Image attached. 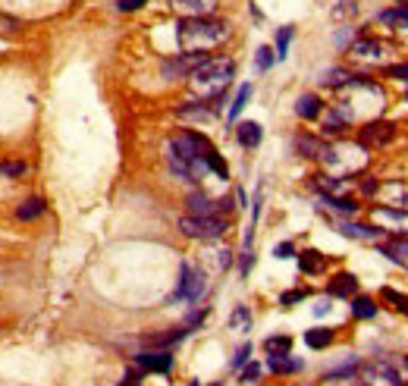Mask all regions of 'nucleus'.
<instances>
[{
    "label": "nucleus",
    "instance_id": "obj_7",
    "mask_svg": "<svg viewBox=\"0 0 408 386\" xmlns=\"http://www.w3.org/2000/svg\"><path fill=\"white\" fill-rule=\"evenodd\" d=\"M204 289H208L204 274H201L195 264H182V270H179V286H176V295H173V298L195 304L201 295H204Z\"/></svg>",
    "mask_w": 408,
    "mask_h": 386
},
{
    "label": "nucleus",
    "instance_id": "obj_16",
    "mask_svg": "<svg viewBox=\"0 0 408 386\" xmlns=\"http://www.w3.org/2000/svg\"><path fill=\"white\" fill-rule=\"evenodd\" d=\"M377 192L383 195L386 208H408V192L399 182H383V186H377Z\"/></svg>",
    "mask_w": 408,
    "mask_h": 386
},
{
    "label": "nucleus",
    "instance_id": "obj_38",
    "mask_svg": "<svg viewBox=\"0 0 408 386\" xmlns=\"http://www.w3.org/2000/svg\"><path fill=\"white\" fill-rule=\"evenodd\" d=\"M0 173H3V176H23L25 164L23 160H3V164H0Z\"/></svg>",
    "mask_w": 408,
    "mask_h": 386
},
{
    "label": "nucleus",
    "instance_id": "obj_19",
    "mask_svg": "<svg viewBox=\"0 0 408 386\" xmlns=\"http://www.w3.org/2000/svg\"><path fill=\"white\" fill-rule=\"evenodd\" d=\"M298 267H302V274H320V270L326 267V261L320 252H314V248H308V252L298 254Z\"/></svg>",
    "mask_w": 408,
    "mask_h": 386
},
{
    "label": "nucleus",
    "instance_id": "obj_20",
    "mask_svg": "<svg viewBox=\"0 0 408 386\" xmlns=\"http://www.w3.org/2000/svg\"><path fill=\"white\" fill-rule=\"evenodd\" d=\"M320 110H324V104H320V97H317V95H302V97H298L296 113H298L302 119H314V117H320Z\"/></svg>",
    "mask_w": 408,
    "mask_h": 386
},
{
    "label": "nucleus",
    "instance_id": "obj_15",
    "mask_svg": "<svg viewBox=\"0 0 408 386\" xmlns=\"http://www.w3.org/2000/svg\"><path fill=\"white\" fill-rule=\"evenodd\" d=\"M317 192L324 198H346L349 192V179L342 176H317Z\"/></svg>",
    "mask_w": 408,
    "mask_h": 386
},
{
    "label": "nucleus",
    "instance_id": "obj_42",
    "mask_svg": "<svg viewBox=\"0 0 408 386\" xmlns=\"http://www.w3.org/2000/svg\"><path fill=\"white\" fill-rule=\"evenodd\" d=\"M123 13H132V10H139V7H145V0H119L117 3Z\"/></svg>",
    "mask_w": 408,
    "mask_h": 386
},
{
    "label": "nucleus",
    "instance_id": "obj_23",
    "mask_svg": "<svg viewBox=\"0 0 408 386\" xmlns=\"http://www.w3.org/2000/svg\"><path fill=\"white\" fill-rule=\"evenodd\" d=\"M230 330H236V333H248V330H252V311H248L245 304H236V308H232Z\"/></svg>",
    "mask_w": 408,
    "mask_h": 386
},
{
    "label": "nucleus",
    "instance_id": "obj_41",
    "mask_svg": "<svg viewBox=\"0 0 408 386\" xmlns=\"http://www.w3.org/2000/svg\"><path fill=\"white\" fill-rule=\"evenodd\" d=\"M258 377H261V364H248V367L242 371V380H245V383H252V380H258Z\"/></svg>",
    "mask_w": 408,
    "mask_h": 386
},
{
    "label": "nucleus",
    "instance_id": "obj_40",
    "mask_svg": "<svg viewBox=\"0 0 408 386\" xmlns=\"http://www.w3.org/2000/svg\"><path fill=\"white\" fill-rule=\"evenodd\" d=\"M248 355H252V346H242V349L236 352V358H232V367H242V364L248 361Z\"/></svg>",
    "mask_w": 408,
    "mask_h": 386
},
{
    "label": "nucleus",
    "instance_id": "obj_45",
    "mask_svg": "<svg viewBox=\"0 0 408 386\" xmlns=\"http://www.w3.org/2000/svg\"><path fill=\"white\" fill-rule=\"evenodd\" d=\"M326 311H330V302H317V304H314V314H326Z\"/></svg>",
    "mask_w": 408,
    "mask_h": 386
},
{
    "label": "nucleus",
    "instance_id": "obj_28",
    "mask_svg": "<svg viewBox=\"0 0 408 386\" xmlns=\"http://www.w3.org/2000/svg\"><path fill=\"white\" fill-rule=\"evenodd\" d=\"M383 254L389 261H396V264H405V261H408V239H396L393 245L383 248Z\"/></svg>",
    "mask_w": 408,
    "mask_h": 386
},
{
    "label": "nucleus",
    "instance_id": "obj_24",
    "mask_svg": "<svg viewBox=\"0 0 408 386\" xmlns=\"http://www.w3.org/2000/svg\"><path fill=\"white\" fill-rule=\"evenodd\" d=\"M336 230L342 232V236H349V239H377L380 230H371V226H358V223H336Z\"/></svg>",
    "mask_w": 408,
    "mask_h": 386
},
{
    "label": "nucleus",
    "instance_id": "obj_34",
    "mask_svg": "<svg viewBox=\"0 0 408 386\" xmlns=\"http://www.w3.org/2000/svg\"><path fill=\"white\" fill-rule=\"evenodd\" d=\"M292 35H296V32H292V25H283V29H280V35H276V60H283V57H286Z\"/></svg>",
    "mask_w": 408,
    "mask_h": 386
},
{
    "label": "nucleus",
    "instance_id": "obj_33",
    "mask_svg": "<svg viewBox=\"0 0 408 386\" xmlns=\"http://www.w3.org/2000/svg\"><path fill=\"white\" fill-rule=\"evenodd\" d=\"M320 82H324V85H333V88L339 85V88H342V85H349V82H352V75L346 73V69H330L326 75H320Z\"/></svg>",
    "mask_w": 408,
    "mask_h": 386
},
{
    "label": "nucleus",
    "instance_id": "obj_6",
    "mask_svg": "<svg viewBox=\"0 0 408 386\" xmlns=\"http://www.w3.org/2000/svg\"><path fill=\"white\" fill-rule=\"evenodd\" d=\"M179 230L189 239H204V242H211V239H220L223 232H226V220H223V217H192L189 214L179 220Z\"/></svg>",
    "mask_w": 408,
    "mask_h": 386
},
{
    "label": "nucleus",
    "instance_id": "obj_17",
    "mask_svg": "<svg viewBox=\"0 0 408 386\" xmlns=\"http://www.w3.org/2000/svg\"><path fill=\"white\" fill-rule=\"evenodd\" d=\"M261 126L254 123V119H245V123H239L236 126V138H239V145L242 148H258L261 145Z\"/></svg>",
    "mask_w": 408,
    "mask_h": 386
},
{
    "label": "nucleus",
    "instance_id": "obj_47",
    "mask_svg": "<svg viewBox=\"0 0 408 386\" xmlns=\"http://www.w3.org/2000/svg\"><path fill=\"white\" fill-rule=\"evenodd\" d=\"M123 386H139V383H132V377H129V383H123Z\"/></svg>",
    "mask_w": 408,
    "mask_h": 386
},
{
    "label": "nucleus",
    "instance_id": "obj_10",
    "mask_svg": "<svg viewBox=\"0 0 408 386\" xmlns=\"http://www.w3.org/2000/svg\"><path fill=\"white\" fill-rule=\"evenodd\" d=\"M393 135H396L393 123L377 119V123H368V126L361 129V145H364V148H383V145L393 141Z\"/></svg>",
    "mask_w": 408,
    "mask_h": 386
},
{
    "label": "nucleus",
    "instance_id": "obj_5",
    "mask_svg": "<svg viewBox=\"0 0 408 386\" xmlns=\"http://www.w3.org/2000/svg\"><path fill=\"white\" fill-rule=\"evenodd\" d=\"M361 383L364 386H405V377L389 358H377V361L361 367Z\"/></svg>",
    "mask_w": 408,
    "mask_h": 386
},
{
    "label": "nucleus",
    "instance_id": "obj_44",
    "mask_svg": "<svg viewBox=\"0 0 408 386\" xmlns=\"http://www.w3.org/2000/svg\"><path fill=\"white\" fill-rule=\"evenodd\" d=\"M389 75H396V79H408V63H402V67H389Z\"/></svg>",
    "mask_w": 408,
    "mask_h": 386
},
{
    "label": "nucleus",
    "instance_id": "obj_26",
    "mask_svg": "<svg viewBox=\"0 0 408 386\" xmlns=\"http://www.w3.org/2000/svg\"><path fill=\"white\" fill-rule=\"evenodd\" d=\"M264 349H267V355H289L292 336H267V339H264Z\"/></svg>",
    "mask_w": 408,
    "mask_h": 386
},
{
    "label": "nucleus",
    "instance_id": "obj_4",
    "mask_svg": "<svg viewBox=\"0 0 408 386\" xmlns=\"http://www.w3.org/2000/svg\"><path fill=\"white\" fill-rule=\"evenodd\" d=\"M317 160H324L330 176L349 179L368 167V148H364V145H355V141H333V145H324Z\"/></svg>",
    "mask_w": 408,
    "mask_h": 386
},
{
    "label": "nucleus",
    "instance_id": "obj_31",
    "mask_svg": "<svg viewBox=\"0 0 408 386\" xmlns=\"http://www.w3.org/2000/svg\"><path fill=\"white\" fill-rule=\"evenodd\" d=\"M324 204L330 210H336V214H349V217L358 210V204L352 198H324Z\"/></svg>",
    "mask_w": 408,
    "mask_h": 386
},
{
    "label": "nucleus",
    "instance_id": "obj_27",
    "mask_svg": "<svg viewBox=\"0 0 408 386\" xmlns=\"http://www.w3.org/2000/svg\"><path fill=\"white\" fill-rule=\"evenodd\" d=\"M41 210H45V201L29 198L23 208H16V220H35V217H41Z\"/></svg>",
    "mask_w": 408,
    "mask_h": 386
},
{
    "label": "nucleus",
    "instance_id": "obj_9",
    "mask_svg": "<svg viewBox=\"0 0 408 386\" xmlns=\"http://www.w3.org/2000/svg\"><path fill=\"white\" fill-rule=\"evenodd\" d=\"M186 208H189V214H192V217H220L223 210L232 208V201L230 198L214 201V198H208L204 192H192L186 198Z\"/></svg>",
    "mask_w": 408,
    "mask_h": 386
},
{
    "label": "nucleus",
    "instance_id": "obj_35",
    "mask_svg": "<svg viewBox=\"0 0 408 386\" xmlns=\"http://www.w3.org/2000/svg\"><path fill=\"white\" fill-rule=\"evenodd\" d=\"M248 97H252V85H242L239 95H236V101H232V107H230V119H236L239 113H242V107L248 104Z\"/></svg>",
    "mask_w": 408,
    "mask_h": 386
},
{
    "label": "nucleus",
    "instance_id": "obj_2",
    "mask_svg": "<svg viewBox=\"0 0 408 386\" xmlns=\"http://www.w3.org/2000/svg\"><path fill=\"white\" fill-rule=\"evenodd\" d=\"M232 73H236V63L230 57H204L189 75L192 95H198L201 101H220L232 82Z\"/></svg>",
    "mask_w": 408,
    "mask_h": 386
},
{
    "label": "nucleus",
    "instance_id": "obj_30",
    "mask_svg": "<svg viewBox=\"0 0 408 386\" xmlns=\"http://www.w3.org/2000/svg\"><path fill=\"white\" fill-rule=\"evenodd\" d=\"M352 314H355V317H361V320H368V317H374V314H377V304H374L371 298L358 295L355 302H352Z\"/></svg>",
    "mask_w": 408,
    "mask_h": 386
},
{
    "label": "nucleus",
    "instance_id": "obj_29",
    "mask_svg": "<svg viewBox=\"0 0 408 386\" xmlns=\"http://www.w3.org/2000/svg\"><path fill=\"white\" fill-rule=\"evenodd\" d=\"M380 298H383V302H389V304H393L396 311L408 314V295H405V292H396V289H389V286H386V289L380 292Z\"/></svg>",
    "mask_w": 408,
    "mask_h": 386
},
{
    "label": "nucleus",
    "instance_id": "obj_49",
    "mask_svg": "<svg viewBox=\"0 0 408 386\" xmlns=\"http://www.w3.org/2000/svg\"><path fill=\"white\" fill-rule=\"evenodd\" d=\"M361 386H364V383H361Z\"/></svg>",
    "mask_w": 408,
    "mask_h": 386
},
{
    "label": "nucleus",
    "instance_id": "obj_14",
    "mask_svg": "<svg viewBox=\"0 0 408 386\" xmlns=\"http://www.w3.org/2000/svg\"><path fill=\"white\" fill-rule=\"evenodd\" d=\"M349 53L355 60H361V63H377L380 53H383V45L374 41V38H358V41H352Z\"/></svg>",
    "mask_w": 408,
    "mask_h": 386
},
{
    "label": "nucleus",
    "instance_id": "obj_22",
    "mask_svg": "<svg viewBox=\"0 0 408 386\" xmlns=\"http://www.w3.org/2000/svg\"><path fill=\"white\" fill-rule=\"evenodd\" d=\"M296 151L302 157H320V151H324V141L314 138V135H296Z\"/></svg>",
    "mask_w": 408,
    "mask_h": 386
},
{
    "label": "nucleus",
    "instance_id": "obj_3",
    "mask_svg": "<svg viewBox=\"0 0 408 386\" xmlns=\"http://www.w3.org/2000/svg\"><path fill=\"white\" fill-rule=\"evenodd\" d=\"M176 38H179V47H182L186 53H208L230 38V25L220 23V19H211V16L182 19Z\"/></svg>",
    "mask_w": 408,
    "mask_h": 386
},
{
    "label": "nucleus",
    "instance_id": "obj_13",
    "mask_svg": "<svg viewBox=\"0 0 408 386\" xmlns=\"http://www.w3.org/2000/svg\"><path fill=\"white\" fill-rule=\"evenodd\" d=\"M170 10H176L182 19H201L217 10V0H170Z\"/></svg>",
    "mask_w": 408,
    "mask_h": 386
},
{
    "label": "nucleus",
    "instance_id": "obj_32",
    "mask_svg": "<svg viewBox=\"0 0 408 386\" xmlns=\"http://www.w3.org/2000/svg\"><path fill=\"white\" fill-rule=\"evenodd\" d=\"M179 117H182V119H208L211 117V107H204V104H186V107H179Z\"/></svg>",
    "mask_w": 408,
    "mask_h": 386
},
{
    "label": "nucleus",
    "instance_id": "obj_43",
    "mask_svg": "<svg viewBox=\"0 0 408 386\" xmlns=\"http://www.w3.org/2000/svg\"><path fill=\"white\" fill-rule=\"evenodd\" d=\"M276 258H292L296 254V248H292V242H283V245H276Z\"/></svg>",
    "mask_w": 408,
    "mask_h": 386
},
{
    "label": "nucleus",
    "instance_id": "obj_12",
    "mask_svg": "<svg viewBox=\"0 0 408 386\" xmlns=\"http://www.w3.org/2000/svg\"><path fill=\"white\" fill-rule=\"evenodd\" d=\"M201 60H204V53H182L176 60H163V79H189Z\"/></svg>",
    "mask_w": 408,
    "mask_h": 386
},
{
    "label": "nucleus",
    "instance_id": "obj_18",
    "mask_svg": "<svg viewBox=\"0 0 408 386\" xmlns=\"http://www.w3.org/2000/svg\"><path fill=\"white\" fill-rule=\"evenodd\" d=\"M358 292V280L352 274H336L333 280H330V295L336 298H349Z\"/></svg>",
    "mask_w": 408,
    "mask_h": 386
},
{
    "label": "nucleus",
    "instance_id": "obj_1",
    "mask_svg": "<svg viewBox=\"0 0 408 386\" xmlns=\"http://www.w3.org/2000/svg\"><path fill=\"white\" fill-rule=\"evenodd\" d=\"M208 151H214V145L201 132H182L167 141V164L179 179L198 182L208 173V160H204Z\"/></svg>",
    "mask_w": 408,
    "mask_h": 386
},
{
    "label": "nucleus",
    "instance_id": "obj_8",
    "mask_svg": "<svg viewBox=\"0 0 408 386\" xmlns=\"http://www.w3.org/2000/svg\"><path fill=\"white\" fill-rule=\"evenodd\" d=\"M371 220L377 223L380 230H389V232H402V236H408V210L405 208H386V204H380V208L371 210Z\"/></svg>",
    "mask_w": 408,
    "mask_h": 386
},
{
    "label": "nucleus",
    "instance_id": "obj_25",
    "mask_svg": "<svg viewBox=\"0 0 408 386\" xmlns=\"http://www.w3.org/2000/svg\"><path fill=\"white\" fill-rule=\"evenodd\" d=\"M304 342L311 346V349H326L330 342H333V330L330 327H314L304 333Z\"/></svg>",
    "mask_w": 408,
    "mask_h": 386
},
{
    "label": "nucleus",
    "instance_id": "obj_36",
    "mask_svg": "<svg viewBox=\"0 0 408 386\" xmlns=\"http://www.w3.org/2000/svg\"><path fill=\"white\" fill-rule=\"evenodd\" d=\"M274 60H276L274 47H258V57H254V67H258L261 73H267V69L274 67Z\"/></svg>",
    "mask_w": 408,
    "mask_h": 386
},
{
    "label": "nucleus",
    "instance_id": "obj_21",
    "mask_svg": "<svg viewBox=\"0 0 408 386\" xmlns=\"http://www.w3.org/2000/svg\"><path fill=\"white\" fill-rule=\"evenodd\" d=\"M267 367L274 374H296V371H302V361H298V358H289V355H270Z\"/></svg>",
    "mask_w": 408,
    "mask_h": 386
},
{
    "label": "nucleus",
    "instance_id": "obj_46",
    "mask_svg": "<svg viewBox=\"0 0 408 386\" xmlns=\"http://www.w3.org/2000/svg\"><path fill=\"white\" fill-rule=\"evenodd\" d=\"M402 10V16H405V23H408V3H405V7H399Z\"/></svg>",
    "mask_w": 408,
    "mask_h": 386
},
{
    "label": "nucleus",
    "instance_id": "obj_11",
    "mask_svg": "<svg viewBox=\"0 0 408 386\" xmlns=\"http://www.w3.org/2000/svg\"><path fill=\"white\" fill-rule=\"evenodd\" d=\"M135 364L148 374H167L173 367V355L167 349H148V352H139V355H135Z\"/></svg>",
    "mask_w": 408,
    "mask_h": 386
},
{
    "label": "nucleus",
    "instance_id": "obj_48",
    "mask_svg": "<svg viewBox=\"0 0 408 386\" xmlns=\"http://www.w3.org/2000/svg\"><path fill=\"white\" fill-rule=\"evenodd\" d=\"M192 386H198V383H192Z\"/></svg>",
    "mask_w": 408,
    "mask_h": 386
},
{
    "label": "nucleus",
    "instance_id": "obj_39",
    "mask_svg": "<svg viewBox=\"0 0 408 386\" xmlns=\"http://www.w3.org/2000/svg\"><path fill=\"white\" fill-rule=\"evenodd\" d=\"M302 298H308V289H292V292H286V295L280 298V304H286V308H289V304L302 302Z\"/></svg>",
    "mask_w": 408,
    "mask_h": 386
},
{
    "label": "nucleus",
    "instance_id": "obj_37",
    "mask_svg": "<svg viewBox=\"0 0 408 386\" xmlns=\"http://www.w3.org/2000/svg\"><path fill=\"white\" fill-rule=\"evenodd\" d=\"M355 10H358L355 0H342L339 7L333 10V19H339V23H342V19H352V16H355Z\"/></svg>",
    "mask_w": 408,
    "mask_h": 386
}]
</instances>
